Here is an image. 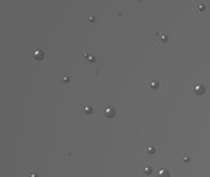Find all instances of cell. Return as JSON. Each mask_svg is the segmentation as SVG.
Here are the masks:
<instances>
[{"label":"cell","instance_id":"8992f818","mask_svg":"<svg viewBox=\"0 0 210 177\" xmlns=\"http://www.w3.org/2000/svg\"><path fill=\"white\" fill-rule=\"evenodd\" d=\"M113 114H114V111H111V109L107 111V115H113Z\"/></svg>","mask_w":210,"mask_h":177},{"label":"cell","instance_id":"5b68a950","mask_svg":"<svg viewBox=\"0 0 210 177\" xmlns=\"http://www.w3.org/2000/svg\"><path fill=\"white\" fill-rule=\"evenodd\" d=\"M148 154H154V148L150 146V148H148Z\"/></svg>","mask_w":210,"mask_h":177},{"label":"cell","instance_id":"3957f363","mask_svg":"<svg viewBox=\"0 0 210 177\" xmlns=\"http://www.w3.org/2000/svg\"><path fill=\"white\" fill-rule=\"evenodd\" d=\"M158 177H169L167 170H160V171H158Z\"/></svg>","mask_w":210,"mask_h":177},{"label":"cell","instance_id":"7a4b0ae2","mask_svg":"<svg viewBox=\"0 0 210 177\" xmlns=\"http://www.w3.org/2000/svg\"><path fill=\"white\" fill-rule=\"evenodd\" d=\"M34 58H36L37 61H41V59L44 58V55H43V52H38V50H37V52H34Z\"/></svg>","mask_w":210,"mask_h":177},{"label":"cell","instance_id":"277c9868","mask_svg":"<svg viewBox=\"0 0 210 177\" xmlns=\"http://www.w3.org/2000/svg\"><path fill=\"white\" fill-rule=\"evenodd\" d=\"M27 177H38V174L36 171H31V168H30V173L27 174Z\"/></svg>","mask_w":210,"mask_h":177},{"label":"cell","instance_id":"6da1fadb","mask_svg":"<svg viewBox=\"0 0 210 177\" xmlns=\"http://www.w3.org/2000/svg\"><path fill=\"white\" fill-rule=\"evenodd\" d=\"M194 90H195V93H197V95H201V93L204 92V87H203L201 84H197V86L194 87Z\"/></svg>","mask_w":210,"mask_h":177},{"label":"cell","instance_id":"52a82bcc","mask_svg":"<svg viewBox=\"0 0 210 177\" xmlns=\"http://www.w3.org/2000/svg\"><path fill=\"white\" fill-rule=\"evenodd\" d=\"M151 171H153V170H151V168H145V173H147V174H150V173H151Z\"/></svg>","mask_w":210,"mask_h":177}]
</instances>
